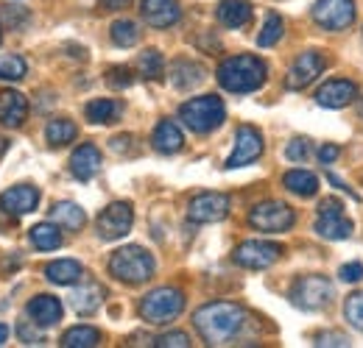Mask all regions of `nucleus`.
Instances as JSON below:
<instances>
[{"instance_id": "nucleus-1", "label": "nucleus", "mask_w": 363, "mask_h": 348, "mask_svg": "<svg viewBox=\"0 0 363 348\" xmlns=\"http://www.w3.org/2000/svg\"><path fill=\"white\" fill-rule=\"evenodd\" d=\"M249 312L232 301H213L193 312V326L207 346H232L249 326Z\"/></svg>"}, {"instance_id": "nucleus-2", "label": "nucleus", "mask_w": 363, "mask_h": 348, "mask_svg": "<svg viewBox=\"0 0 363 348\" xmlns=\"http://www.w3.org/2000/svg\"><path fill=\"white\" fill-rule=\"evenodd\" d=\"M216 76H218V84L227 92L246 95V92H255L266 84V62L260 56H252V53L229 56L221 62Z\"/></svg>"}, {"instance_id": "nucleus-3", "label": "nucleus", "mask_w": 363, "mask_h": 348, "mask_svg": "<svg viewBox=\"0 0 363 348\" xmlns=\"http://www.w3.org/2000/svg\"><path fill=\"white\" fill-rule=\"evenodd\" d=\"M179 120L193 134H210L227 120V106L218 95H199L182 103Z\"/></svg>"}, {"instance_id": "nucleus-4", "label": "nucleus", "mask_w": 363, "mask_h": 348, "mask_svg": "<svg viewBox=\"0 0 363 348\" xmlns=\"http://www.w3.org/2000/svg\"><path fill=\"white\" fill-rule=\"evenodd\" d=\"M154 270H157V262L143 245H123L109 257V273L126 284L148 282L154 276Z\"/></svg>"}, {"instance_id": "nucleus-5", "label": "nucleus", "mask_w": 363, "mask_h": 348, "mask_svg": "<svg viewBox=\"0 0 363 348\" xmlns=\"http://www.w3.org/2000/svg\"><path fill=\"white\" fill-rule=\"evenodd\" d=\"M184 309V293L177 287H157L140 301V318L151 326H165L177 320Z\"/></svg>"}, {"instance_id": "nucleus-6", "label": "nucleus", "mask_w": 363, "mask_h": 348, "mask_svg": "<svg viewBox=\"0 0 363 348\" xmlns=\"http://www.w3.org/2000/svg\"><path fill=\"white\" fill-rule=\"evenodd\" d=\"M291 304L299 306V309H308V312H316L324 306L333 304L335 298V287L327 276H302L294 282L291 293H288Z\"/></svg>"}, {"instance_id": "nucleus-7", "label": "nucleus", "mask_w": 363, "mask_h": 348, "mask_svg": "<svg viewBox=\"0 0 363 348\" xmlns=\"http://www.w3.org/2000/svg\"><path fill=\"white\" fill-rule=\"evenodd\" d=\"M352 220L347 218L344 212V204L338 198H324L318 204V215H316V231L324 240H350L352 234Z\"/></svg>"}, {"instance_id": "nucleus-8", "label": "nucleus", "mask_w": 363, "mask_h": 348, "mask_svg": "<svg viewBox=\"0 0 363 348\" xmlns=\"http://www.w3.org/2000/svg\"><path fill=\"white\" fill-rule=\"evenodd\" d=\"M294 220H296L294 209L282 201H263L249 212V226L257 231H266V234L288 231L294 226Z\"/></svg>"}, {"instance_id": "nucleus-9", "label": "nucleus", "mask_w": 363, "mask_h": 348, "mask_svg": "<svg viewBox=\"0 0 363 348\" xmlns=\"http://www.w3.org/2000/svg\"><path fill=\"white\" fill-rule=\"evenodd\" d=\"M132 223H135V209L132 204L126 201H118V204H109L98 220H95V228H98V237L112 243V240H121L132 231Z\"/></svg>"}, {"instance_id": "nucleus-10", "label": "nucleus", "mask_w": 363, "mask_h": 348, "mask_svg": "<svg viewBox=\"0 0 363 348\" xmlns=\"http://www.w3.org/2000/svg\"><path fill=\"white\" fill-rule=\"evenodd\" d=\"M313 20L324 31H347L355 23V3L352 0H316Z\"/></svg>"}, {"instance_id": "nucleus-11", "label": "nucleus", "mask_w": 363, "mask_h": 348, "mask_svg": "<svg viewBox=\"0 0 363 348\" xmlns=\"http://www.w3.org/2000/svg\"><path fill=\"white\" fill-rule=\"evenodd\" d=\"M282 257V248L269 240H246L232 251L235 265L246 267V270H266L274 262Z\"/></svg>"}, {"instance_id": "nucleus-12", "label": "nucleus", "mask_w": 363, "mask_h": 348, "mask_svg": "<svg viewBox=\"0 0 363 348\" xmlns=\"http://www.w3.org/2000/svg\"><path fill=\"white\" fill-rule=\"evenodd\" d=\"M263 153V134L255 129V126H240L235 131V151L229 153L227 159V170H235V168H246L252 162H257Z\"/></svg>"}, {"instance_id": "nucleus-13", "label": "nucleus", "mask_w": 363, "mask_h": 348, "mask_svg": "<svg viewBox=\"0 0 363 348\" xmlns=\"http://www.w3.org/2000/svg\"><path fill=\"white\" fill-rule=\"evenodd\" d=\"M229 215V198L224 192H199L187 204V218L193 223H218Z\"/></svg>"}, {"instance_id": "nucleus-14", "label": "nucleus", "mask_w": 363, "mask_h": 348, "mask_svg": "<svg viewBox=\"0 0 363 348\" xmlns=\"http://www.w3.org/2000/svg\"><path fill=\"white\" fill-rule=\"evenodd\" d=\"M324 64H327V59H324L318 50H305V53H299V56H296V62H294V64H291V70H288L285 87L288 89H305L308 84H313L318 76H321Z\"/></svg>"}, {"instance_id": "nucleus-15", "label": "nucleus", "mask_w": 363, "mask_h": 348, "mask_svg": "<svg viewBox=\"0 0 363 348\" xmlns=\"http://www.w3.org/2000/svg\"><path fill=\"white\" fill-rule=\"evenodd\" d=\"M40 204V190L34 184H17V187H9L3 195H0V209L9 212V215H28L34 212Z\"/></svg>"}, {"instance_id": "nucleus-16", "label": "nucleus", "mask_w": 363, "mask_h": 348, "mask_svg": "<svg viewBox=\"0 0 363 348\" xmlns=\"http://www.w3.org/2000/svg\"><path fill=\"white\" fill-rule=\"evenodd\" d=\"M140 14L151 28H171L182 17V8L177 0H143Z\"/></svg>"}, {"instance_id": "nucleus-17", "label": "nucleus", "mask_w": 363, "mask_h": 348, "mask_svg": "<svg viewBox=\"0 0 363 348\" xmlns=\"http://www.w3.org/2000/svg\"><path fill=\"white\" fill-rule=\"evenodd\" d=\"M355 98H358V87L352 81H347V79H333L324 87H318L316 92V103L324 106V109H344Z\"/></svg>"}, {"instance_id": "nucleus-18", "label": "nucleus", "mask_w": 363, "mask_h": 348, "mask_svg": "<svg viewBox=\"0 0 363 348\" xmlns=\"http://www.w3.org/2000/svg\"><path fill=\"white\" fill-rule=\"evenodd\" d=\"M28 117V100L26 95L14 92V89H3L0 92V126L6 129H20Z\"/></svg>"}, {"instance_id": "nucleus-19", "label": "nucleus", "mask_w": 363, "mask_h": 348, "mask_svg": "<svg viewBox=\"0 0 363 348\" xmlns=\"http://www.w3.org/2000/svg\"><path fill=\"white\" fill-rule=\"evenodd\" d=\"M28 318L40 329L56 326L62 320V301L56 296H37V298L28 301Z\"/></svg>"}, {"instance_id": "nucleus-20", "label": "nucleus", "mask_w": 363, "mask_h": 348, "mask_svg": "<svg viewBox=\"0 0 363 348\" xmlns=\"http://www.w3.org/2000/svg\"><path fill=\"white\" fill-rule=\"evenodd\" d=\"M151 145H154L157 153L171 156V153H179L182 151L184 137H182L179 126H177L174 120H162V123H157V129L151 134Z\"/></svg>"}, {"instance_id": "nucleus-21", "label": "nucleus", "mask_w": 363, "mask_h": 348, "mask_svg": "<svg viewBox=\"0 0 363 348\" xmlns=\"http://www.w3.org/2000/svg\"><path fill=\"white\" fill-rule=\"evenodd\" d=\"M101 170V151L95 145H82L70 156V173L79 181H90L92 175Z\"/></svg>"}, {"instance_id": "nucleus-22", "label": "nucleus", "mask_w": 363, "mask_h": 348, "mask_svg": "<svg viewBox=\"0 0 363 348\" xmlns=\"http://www.w3.org/2000/svg\"><path fill=\"white\" fill-rule=\"evenodd\" d=\"M218 23L227 28H243L252 20V3L249 0H221L218 8Z\"/></svg>"}, {"instance_id": "nucleus-23", "label": "nucleus", "mask_w": 363, "mask_h": 348, "mask_svg": "<svg viewBox=\"0 0 363 348\" xmlns=\"http://www.w3.org/2000/svg\"><path fill=\"white\" fill-rule=\"evenodd\" d=\"M101 301H104V287L95 284V282H87V284L76 287L73 296H70V306L76 309V315H92V312H98Z\"/></svg>"}, {"instance_id": "nucleus-24", "label": "nucleus", "mask_w": 363, "mask_h": 348, "mask_svg": "<svg viewBox=\"0 0 363 348\" xmlns=\"http://www.w3.org/2000/svg\"><path fill=\"white\" fill-rule=\"evenodd\" d=\"M121 112H123V103H121V100H112V98H95V100L87 103V109H84L87 120L95 123V126H109V123H115V120L121 117Z\"/></svg>"}, {"instance_id": "nucleus-25", "label": "nucleus", "mask_w": 363, "mask_h": 348, "mask_svg": "<svg viewBox=\"0 0 363 348\" xmlns=\"http://www.w3.org/2000/svg\"><path fill=\"white\" fill-rule=\"evenodd\" d=\"M45 276L48 282L67 287V284H76L84 276V267L76 260H53L50 265H45Z\"/></svg>"}, {"instance_id": "nucleus-26", "label": "nucleus", "mask_w": 363, "mask_h": 348, "mask_svg": "<svg viewBox=\"0 0 363 348\" xmlns=\"http://www.w3.org/2000/svg\"><path fill=\"white\" fill-rule=\"evenodd\" d=\"M204 81V67L190 62V59H179L171 67V84L177 89H193Z\"/></svg>"}, {"instance_id": "nucleus-27", "label": "nucleus", "mask_w": 363, "mask_h": 348, "mask_svg": "<svg viewBox=\"0 0 363 348\" xmlns=\"http://www.w3.org/2000/svg\"><path fill=\"white\" fill-rule=\"evenodd\" d=\"M50 220L56 223V226H62V228H67V231H79L82 226H84V209L79 207V204H73V201H59V204H53V209H50Z\"/></svg>"}, {"instance_id": "nucleus-28", "label": "nucleus", "mask_w": 363, "mask_h": 348, "mask_svg": "<svg viewBox=\"0 0 363 348\" xmlns=\"http://www.w3.org/2000/svg\"><path fill=\"white\" fill-rule=\"evenodd\" d=\"M282 184L288 192H294L299 198H313L318 192V178L308 170H288L282 175Z\"/></svg>"}, {"instance_id": "nucleus-29", "label": "nucleus", "mask_w": 363, "mask_h": 348, "mask_svg": "<svg viewBox=\"0 0 363 348\" xmlns=\"http://www.w3.org/2000/svg\"><path fill=\"white\" fill-rule=\"evenodd\" d=\"M28 237H31L34 248H40V251H56L62 245V231H59V226L53 220L50 223H37L28 231Z\"/></svg>"}, {"instance_id": "nucleus-30", "label": "nucleus", "mask_w": 363, "mask_h": 348, "mask_svg": "<svg viewBox=\"0 0 363 348\" xmlns=\"http://www.w3.org/2000/svg\"><path fill=\"white\" fill-rule=\"evenodd\" d=\"M76 123L73 120H67V117H56V120H50L45 129V137H48V145L50 148H65V145H70L73 139H76Z\"/></svg>"}, {"instance_id": "nucleus-31", "label": "nucleus", "mask_w": 363, "mask_h": 348, "mask_svg": "<svg viewBox=\"0 0 363 348\" xmlns=\"http://www.w3.org/2000/svg\"><path fill=\"white\" fill-rule=\"evenodd\" d=\"M98 343H101V332L95 326H73L59 340V346L65 348H95Z\"/></svg>"}, {"instance_id": "nucleus-32", "label": "nucleus", "mask_w": 363, "mask_h": 348, "mask_svg": "<svg viewBox=\"0 0 363 348\" xmlns=\"http://www.w3.org/2000/svg\"><path fill=\"white\" fill-rule=\"evenodd\" d=\"M137 70H140V76H143L145 81H160V79L165 76V59H162V53L154 50V47L143 50V53L137 56Z\"/></svg>"}, {"instance_id": "nucleus-33", "label": "nucleus", "mask_w": 363, "mask_h": 348, "mask_svg": "<svg viewBox=\"0 0 363 348\" xmlns=\"http://www.w3.org/2000/svg\"><path fill=\"white\" fill-rule=\"evenodd\" d=\"M109 37H112V42L118 45V47H135L140 42V28L132 20H118V23H112Z\"/></svg>"}, {"instance_id": "nucleus-34", "label": "nucleus", "mask_w": 363, "mask_h": 348, "mask_svg": "<svg viewBox=\"0 0 363 348\" xmlns=\"http://www.w3.org/2000/svg\"><path fill=\"white\" fill-rule=\"evenodd\" d=\"M26 70H28V64L23 56H17V53L0 56V81H20V79H26Z\"/></svg>"}, {"instance_id": "nucleus-35", "label": "nucleus", "mask_w": 363, "mask_h": 348, "mask_svg": "<svg viewBox=\"0 0 363 348\" xmlns=\"http://www.w3.org/2000/svg\"><path fill=\"white\" fill-rule=\"evenodd\" d=\"M282 31H285L282 17L279 14H269L266 23H263V28H260V34H257V45L260 47H272V45H277L282 40Z\"/></svg>"}, {"instance_id": "nucleus-36", "label": "nucleus", "mask_w": 363, "mask_h": 348, "mask_svg": "<svg viewBox=\"0 0 363 348\" xmlns=\"http://www.w3.org/2000/svg\"><path fill=\"white\" fill-rule=\"evenodd\" d=\"M344 315H347L350 326H355V329H361L363 332V290L361 293H352V296L347 298V304H344Z\"/></svg>"}, {"instance_id": "nucleus-37", "label": "nucleus", "mask_w": 363, "mask_h": 348, "mask_svg": "<svg viewBox=\"0 0 363 348\" xmlns=\"http://www.w3.org/2000/svg\"><path fill=\"white\" fill-rule=\"evenodd\" d=\"M28 20H31L28 8H23V6H9V8H6V23H9L11 31H23Z\"/></svg>"}, {"instance_id": "nucleus-38", "label": "nucleus", "mask_w": 363, "mask_h": 348, "mask_svg": "<svg viewBox=\"0 0 363 348\" xmlns=\"http://www.w3.org/2000/svg\"><path fill=\"white\" fill-rule=\"evenodd\" d=\"M132 70L129 67H109V73H106V84L115 89H126L132 87Z\"/></svg>"}, {"instance_id": "nucleus-39", "label": "nucleus", "mask_w": 363, "mask_h": 348, "mask_svg": "<svg viewBox=\"0 0 363 348\" xmlns=\"http://www.w3.org/2000/svg\"><path fill=\"white\" fill-rule=\"evenodd\" d=\"M285 156L291 159V162H305L308 156H311V142L308 139H291L288 142V148H285Z\"/></svg>"}, {"instance_id": "nucleus-40", "label": "nucleus", "mask_w": 363, "mask_h": 348, "mask_svg": "<svg viewBox=\"0 0 363 348\" xmlns=\"http://www.w3.org/2000/svg\"><path fill=\"white\" fill-rule=\"evenodd\" d=\"M154 346L157 348H187L190 346V337H187L184 332H168V335H160V337L154 340Z\"/></svg>"}, {"instance_id": "nucleus-41", "label": "nucleus", "mask_w": 363, "mask_h": 348, "mask_svg": "<svg viewBox=\"0 0 363 348\" xmlns=\"http://www.w3.org/2000/svg\"><path fill=\"white\" fill-rule=\"evenodd\" d=\"M338 276H341V282H361L363 279V265L361 262H350V265H344L341 270H338Z\"/></svg>"}, {"instance_id": "nucleus-42", "label": "nucleus", "mask_w": 363, "mask_h": 348, "mask_svg": "<svg viewBox=\"0 0 363 348\" xmlns=\"http://www.w3.org/2000/svg\"><path fill=\"white\" fill-rule=\"evenodd\" d=\"M338 156H341V148L333 145V142H327V145L318 148V159H321V165H333Z\"/></svg>"}, {"instance_id": "nucleus-43", "label": "nucleus", "mask_w": 363, "mask_h": 348, "mask_svg": "<svg viewBox=\"0 0 363 348\" xmlns=\"http://www.w3.org/2000/svg\"><path fill=\"white\" fill-rule=\"evenodd\" d=\"M316 346H350V340L344 335H318Z\"/></svg>"}, {"instance_id": "nucleus-44", "label": "nucleus", "mask_w": 363, "mask_h": 348, "mask_svg": "<svg viewBox=\"0 0 363 348\" xmlns=\"http://www.w3.org/2000/svg\"><path fill=\"white\" fill-rule=\"evenodd\" d=\"M20 337H23L26 343H43V337H40L34 329H28V323H23V326H20Z\"/></svg>"}, {"instance_id": "nucleus-45", "label": "nucleus", "mask_w": 363, "mask_h": 348, "mask_svg": "<svg viewBox=\"0 0 363 348\" xmlns=\"http://www.w3.org/2000/svg\"><path fill=\"white\" fill-rule=\"evenodd\" d=\"M98 3H101L104 11H121V8L129 6V0H98Z\"/></svg>"}, {"instance_id": "nucleus-46", "label": "nucleus", "mask_w": 363, "mask_h": 348, "mask_svg": "<svg viewBox=\"0 0 363 348\" xmlns=\"http://www.w3.org/2000/svg\"><path fill=\"white\" fill-rule=\"evenodd\" d=\"M6 340H9V326H6V323H0V346H3Z\"/></svg>"}, {"instance_id": "nucleus-47", "label": "nucleus", "mask_w": 363, "mask_h": 348, "mask_svg": "<svg viewBox=\"0 0 363 348\" xmlns=\"http://www.w3.org/2000/svg\"><path fill=\"white\" fill-rule=\"evenodd\" d=\"M6 151H9V139H6V137H0V156H3Z\"/></svg>"}, {"instance_id": "nucleus-48", "label": "nucleus", "mask_w": 363, "mask_h": 348, "mask_svg": "<svg viewBox=\"0 0 363 348\" xmlns=\"http://www.w3.org/2000/svg\"><path fill=\"white\" fill-rule=\"evenodd\" d=\"M0 42H3V28H0Z\"/></svg>"}]
</instances>
